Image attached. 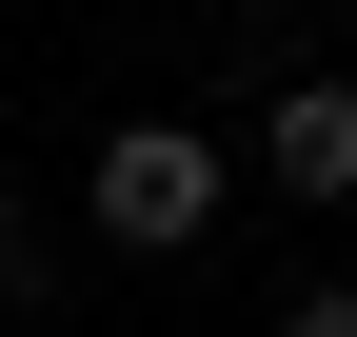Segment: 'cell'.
I'll use <instances>...</instances> for the list:
<instances>
[{"instance_id":"7a4b0ae2","label":"cell","mask_w":357,"mask_h":337,"mask_svg":"<svg viewBox=\"0 0 357 337\" xmlns=\"http://www.w3.org/2000/svg\"><path fill=\"white\" fill-rule=\"evenodd\" d=\"M258 179L278 198H357V79H278L258 100Z\"/></svg>"},{"instance_id":"6da1fadb","label":"cell","mask_w":357,"mask_h":337,"mask_svg":"<svg viewBox=\"0 0 357 337\" xmlns=\"http://www.w3.org/2000/svg\"><path fill=\"white\" fill-rule=\"evenodd\" d=\"M79 219H100L119 258H178V238H218V139H199V119H119V139L79 159Z\"/></svg>"},{"instance_id":"3957f363","label":"cell","mask_w":357,"mask_h":337,"mask_svg":"<svg viewBox=\"0 0 357 337\" xmlns=\"http://www.w3.org/2000/svg\"><path fill=\"white\" fill-rule=\"evenodd\" d=\"M278 337H357V278H318V298H298V318H278Z\"/></svg>"}]
</instances>
